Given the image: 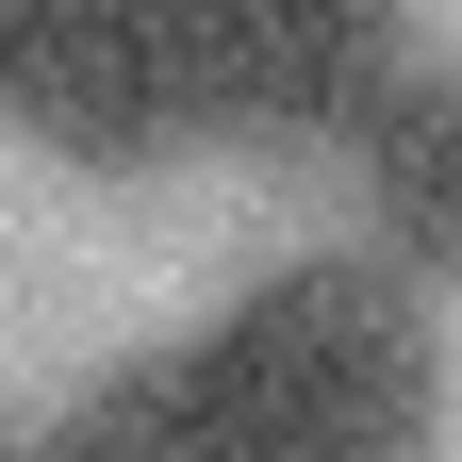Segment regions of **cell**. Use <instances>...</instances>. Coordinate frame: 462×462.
<instances>
[{
  "label": "cell",
  "instance_id": "obj_1",
  "mask_svg": "<svg viewBox=\"0 0 462 462\" xmlns=\"http://www.w3.org/2000/svg\"><path fill=\"white\" fill-rule=\"evenodd\" d=\"M99 462H413L430 430V330L380 264H281L199 346L116 364L83 413Z\"/></svg>",
  "mask_w": 462,
  "mask_h": 462
},
{
  "label": "cell",
  "instance_id": "obj_2",
  "mask_svg": "<svg viewBox=\"0 0 462 462\" xmlns=\"http://www.w3.org/2000/svg\"><path fill=\"white\" fill-rule=\"evenodd\" d=\"M165 33H182V133L314 149V133H364L396 83V17L364 0H165Z\"/></svg>",
  "mask_w": 462,
  "mask_h": 462
},
{
  "label": "cell",
  "instance_id": "obj_3",
  "mask_svg": "<svg viewBox=\"0 0 462 462\" xmlns=\"http://www.w3.org/2000/svg\"><path fill=\"white\" fill-rule=\"evenodd\" d=\"M0 99L67 165H133L182 133V33H165V0H17L0 17Z\"/></svg>",
  "mask_w": 462,
  "mask_h": 462
},
{
  "label": "cell",
  "instance_id": "obj_4",
  "mask_svg": "<svg viewBox=\"0 0 462 462\" xmlns=\"http://www.w3.org/2000/svg\"><path fill=\"white\" fill-rule=\"evenodd\" d=\"M364 199H380V231H396V264L462 281V67L380 83V116H364Z\"/></svg>",
  "mask_w": 462,
  "mask_h": 462
},
{
  "label": "cell",
  "instance_id": "obj_5",
  "mask_svg": "<svg viewBox=\"0 0 462 462\" xmlns=\"http://www.w3.org/2000/svg\"><path fill=\"white\" fill-rule=\"evenodd\" d=\"M0 462H99V446L83 430H33V446H0Z\"/></svg>",
  "mask_w": 462,
  "mask_h": 462
}]
</instances>
